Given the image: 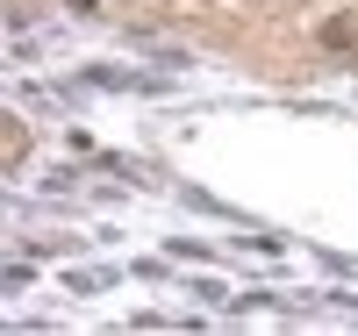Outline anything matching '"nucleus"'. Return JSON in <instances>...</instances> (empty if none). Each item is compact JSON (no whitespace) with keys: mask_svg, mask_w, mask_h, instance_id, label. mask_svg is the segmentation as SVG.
<instances>
[{"mask_svg":"<svg viewBox=\"0 0 358 336\" xmlns=\"http://www.w3.org/2000/svg\"><path fill=\"white\" fill-rule=\"evenodd\" d=\"M322 43H330V50H351V43H358L351 15H330V22H322Z\"/></svg>","mask_w":358,"mask_h":336,"instance_id":"obj_1","label":"nucleus"},{"mask_svg":"<svg viewBox=\"0 0 358 336\" xmlns=\"http://www.w3.org/2000/svg\"><path fill=\"white\" fill-rule=\"evenodd\" d=\"M65 8H79V15H94V8H101V0H65Z\"/></svg>","mask_w":358,"mask_h":336,"instance_id":"obj_2","label":"nucleus"}]
</instances>
